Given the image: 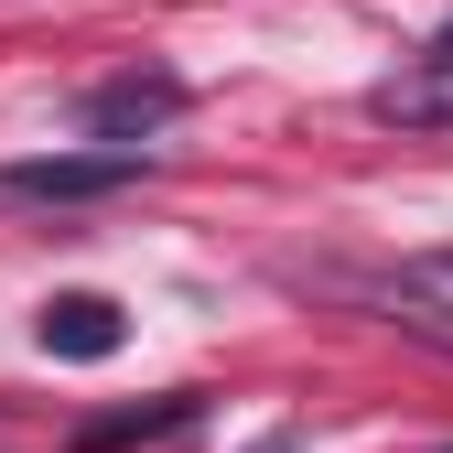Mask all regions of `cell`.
I'll list each match as a JSON object with an SVG mask.
<instances>
[{"label": "cell", "instance_id": "cell-1", "mask_svg": "<svg viewBox=\"0 0 453 453\" xmlns=\"http://www.w3.org/2000/svg\"><path fill=\"white\" fill-rule=\"evenodd\" d=\"M184 76L173 65H130V76H108V87H87V141H108V151H141L151 130H173L184 119Z\"/></svg>", "mask_w": 453, "mask_h": 453}, {"label": "cell", "instance_id": "cell-2", "mask_svg": "<svg viewBox=\"0 0 453 453\" xmlns=\"http://www.w3.org/2000/svg\"><path fill=\"white\" fill-rule=\"evenodd\" d=\"M33 346L43 357H65V367H97V357H119L130 346V313L108 303V292H54L33 313Z\"/></svg>", "mask_w": 453, "mask_h": 453}, {"label": "cell", "instance_id": "cell-3", "mask_svg": "<svg viewBox=\"0 0 453 453\" xmlns=\"http://www.w3.org/2000/svg\"><path fill=\"white\" fill-rule=\"evenodd\" d=\"M141 184V151H43V162H12V195L33 205H87V195H119Z\"/></svg>", "mask_w": 453, "mask_h": 453}, {"label": "cell", "instance_id": "cell-4", "mask_svg": "<svg viewBox=\"0 0 453 453\" xmlns=\"http://www.w3.org/2000/svg\"><path fill=\"white\" fill-rule=\"evenodd\" d=\"M367 108H378L388 130H453V43L411 54L400 76H378V87H367Z\"/></svg>", "mask_w": 453, "mask_h": 453}, {"label": "cell", "instance_id": "cell-5", "mask_svg": "<svg viewBox=\"0 0 453 453\" xmlns=\"http://www.w3.org/2000/svg\"><path fill=\"white\" fill-rule=\"evenodd\" d=\"M184 421H195V388H173V400H141V411H119V421L76 432V453H119V442H162V432H184Z\"/></svg>", "mask_w": 453, "mask_h": 453}, {"label": "cell", "instance_id": "cell-6", "mask_svg": "<svg viewBox=\"0 0 453 453\" xmlns=\"http://www.w3.org/2000/svg\"><path fill=\"white\" fill-rule=\"evenodd\" d=\"M400 292H421V303H453V249H432V259H411V270H400Z\"/></svg>", "mask_w": 453, "mask_h": 453}, {"label": "cell", "instance_id": "cell-7", "mask_svg": "<svg viewBox=\"0 0 453 453\" xmlns=\"http://www.w3.org/2000/svg\"><path fill=\"white\" fill-rule=\"evenodd\" d=\"M249 453H303V432H270V442H249Z\"/></svg>", "mask_w": 453, "mask_h": 453}]
</instances>
